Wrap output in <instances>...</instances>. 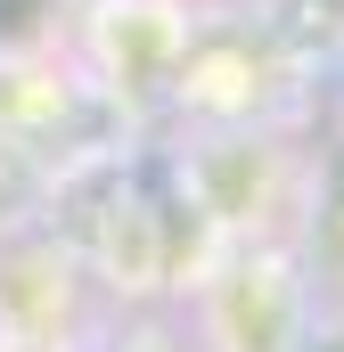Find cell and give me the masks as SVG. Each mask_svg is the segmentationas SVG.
Wrapping results in <instances>:
<instances>
[{
  "mask_svg": "<svg viewBox=\"0 0 344 352\" xmlns=\"http://www.w3.org/2000/svg\"><path fill=\"white\" fill-rule=\"evenodd\" d=\"M213 352H295L312 336V270L287 246H238L205 278Z\"/></svg>",
  "mask_w": 344,
  "mask_h": 352,
  "instance_id": "6da1fadb",
  "label": "cell"
},
{
  "mask_svg": "<svg viewBox=\"0 0 344 352\" xmlns=\"http://www.w3.org/2000/svg\"><path fill=\"white\" fill-rule=\"evenodd\" d=\"M303 270L312 287H344V131L312 164V197H303Z\"/></svg>",
  "mask_w": 344,
  "mask_h": 352,
  "instance_id": "7a4b0ae2",
  "label": "cell"
},
{
  "mask_svg": "<svg viewBox=\"0 0 344 352\" xmlns=\"http://www.w3.org/2000/svg\"><path fill=\"white\" fill-rule=\"evenodd\" d=\"M58 16L66 0H0V66H25L58 41Z\"/></svg>",
  "mask_w": 344,
  "mask_h": 352,
  "instance_id": "3957f363",
  "label": "cell"
},
{
  "mask_svg": "<svg viewBox=\"0 0 344 352\" xmlns=\"http://www.w3.org/2000/svg\"><path fill=\"white\" fill-rule=\"evenodd\" d=\"M336 123H344V66H336Z\"/></svg>",
  "mask_w": 344,
  "mask_h": 352,
  "instance_id": "277c9868",
  "label": "cell"
}]
</instances>
